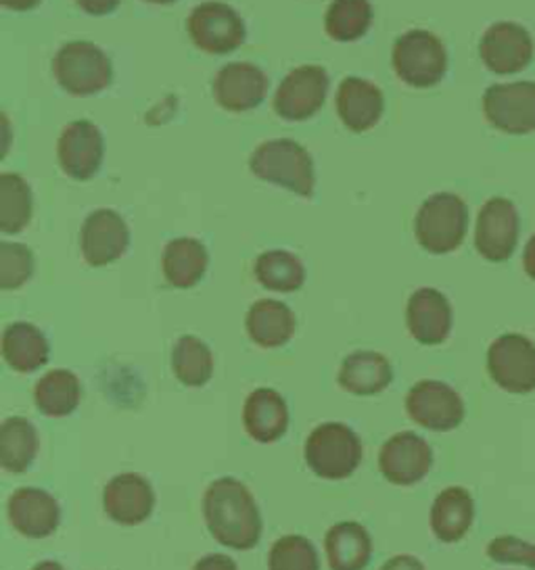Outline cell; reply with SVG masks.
<instances>
[{
  "label": "cell",
  "instance_id": "1",
  "mask_svg": "<svg viewBox=\"0 0 535 570\" xmlns=\"http://www.w3.org/2000/svg\"><path fill=\"white\" fill-rule=\"evenodd\" d=\"M203 519L217 543L245 552L260 543L262 514L250 489L233 476L217 479L203 495Z\"/></svg>",
  "mask_w": 535,
  "mask_h": 570
},
{
  "label": "cell",
  "instance_id": "2",
  "mask_svg": "<svg viewBox=\"0 0 535 570\" xmlns=\"http://www.w3.org/2000/svg\"><path fill=\"white\" fill-rule=\"evenodd\" d=\"M250 169L260 180L286 188L303 199L314 195V159L291 138L262 142L251 155Z\"/></svg>",
  "mask_w": 535,
  "mask_h": 570
},
{
  "label": "cell",
  "instance_id": "3",
  "mask_svg": "<svg viewBox=\"0 0 535 570\" xmlns=\"http://www.w3.org/2000/svg\"><path fill=\"white\" fill-rule=\"evenodd\" d=\"M305 462L310 470L327 481H343L362 462V441L343 422H324L305 441Z\"/></svg>",
  "mask_w": 535,
  "mask_h": 570
},
{
  "label": "cell",
  "instance_id": "4",
  "mask_svg": "<svg viewBox=\"0 0 535 570\" xmlns=\"http://www.w3.org/2000/svg\"><path fill=\"white\" fill-rule=\"evenodd\" d=\"M467 203L451 193L431 195L415 218L418 245L434 255L456 252L467 236Z\"/></svg>",
  "mask_w": 535,
  "mask_h": 570
},
{
  "label": "cell",
  "instance_id": "5",
  "mask_svg": "<svg viewBox=\"0 0 535 570\" xmlns=\"http://www.w3.org/2000/svg\"><path fill=\"white\" fill-rule=\"evenodd\" d=\"M391 63L403 85L434 88L448 71V52L444 42L431 32L410 30L396 40Z\"/></svg>",
  "mask_w": 535,
  "mask_h": 570
},
{
  "label": "cell",
  "instance_id": "6",
  "mask_svg": "<svg viewBox=\"0 0 535 570\" xmlns=\"http://www.w3.org/2000/svg\"><path fill=\"white\" fill-rule=\"evenodd\" d=\"M52 71L59 86L71 97H93L114 80V68L105 52L93 42H69L55 55Z\"/></svg>",
  "mask_w": 535,
  "mask_h": 570
},
{
  "label": "cell",
  "instance_id": "7",
  "mask_svg": "<svg viewBox=\"0 0 535 570\" xmlns=\"http://www.w3.org/2000/svg\"><path fill=\"white\" fill-rule=\"evenodd\" d=\"M186 30L193 45L200 51L210 55H228L236 51L239 47H243L247 36L241 16L231 4L217 0L197 4L188 16Z\"/></svg>",
  "mask_w": 535,
  "mask_h": 570
},
{
  "label": "cell",
  "instance_id": "8",
  "mask_svg": "<svg viewBox=\"0 0 535 570\" xmlns=\"http://www.w3.org/2000/svg\"><path fill=\"white\" fill-rule=\"evenodd\" d=\"M487 372L502 391L525 395L535 391V345L518 333L502 335L487 350Z\"/></svg>",
  "mask_w": 535,
  "mask_h": 570
},
{
  "label": "cell",
  "instance_id": "9",
  "mask_svg": "<svg viewBox=\"0 0 535 570\" xmlns=\"http://www.w3.org/2000/svg\"><path fill=\"white\" fill-rule=\"evenodd\" d=\"M406 412L422 429L448 433L463 424L465 402L456 389L441 381H418L406 395Z\"/></svg>",
  "mask_w": 535,
  "mask_h": 570
},
{
  "label": "cell",
  "instance_id": "10",
  "mask_svg": "<svg viewBox=\"0 0 535 570\" xmlns=\"http://www.w3.org/2000/svg\"><path fill=\"white\" fill-rule=\"evenodd\" d=\"M485 119L504 135L535 132V82L494 85L485 90Z\"/></svg>",
  "mask_w": 535,
  "mask_h": 570
},
{
  "label": "cell",
  "instance_id": "11",
  "mask_svg": "<svg viewBox=\"0 0 535 570\" xmlns=\"http://www.w3.org/2000/svg\"><path fill=\"white\" fill-rule=\"evenodd\" d=\"M329 95V73L320 66H301L284 78L274 95V111L286 121L314 118Z\"/></svg>",
  "mask_w": 535,
  "mask_h": 570
},
{
  "label": "cell",
  "instance_id": "12",
  "mask_svg": "<svg viewBox=\"0 0 535 570\" xmlns=\"http://www.w3.org/2000/svg\"><path fill=\"white\" fill-rule=\"evenodd\" d=\"M434 466V450L427 439L401 431L385 441L379 452V470L389 483L410 487L420 483Z\"/></svg>",
  "mask_w": 535,
  "mask_h": 570
},
{
  "label": "cell",
  "instance_id": "13",
  "mask_svg": "<svg viewBox=\"0 0 535 570\" xmlns=\"http://www.w3.org/2000/svg\"><path fill=\"white\" fill-rule=\"evenodd\" d=\"M518 243V214L515 203L494 197L485 203L475 226V249L492 262L510 259Z\"/></svg>",
  "mask_w": 535,
  "mask_h": 570
},
{
  "label": "cell",
  "instance_id": "14",
  "mask_svg": "<svg viewBox=\"0 0 535 570\" xmlns=\"http://www.w3.org/2000/svg\"><path fill=\"white\" fill-rule=\"evenodd\" d=\"M57 157L61 169L74 180L86 183L97 176L105 157V140L99 128L88 119L71 121L59 136Z\"/></svg>",
  "mask_w": 535,
  "mask_h": 570
},
{
  "label": "cell",
  "instance_id": "15",
  "mask_svg": "<svg viewBox=\"0 0 535 570\" xmlns=\"http://www.w3.org/2000/svg\"><path fill=\"white\" fill-rule=\"evenodd\" d=\"M479 55L485 68L494 73H518L534 59V40L523 26L513 21H498L487 28L479 45Z\"/></svg>",
  "mask_w": 535,
  "mask_h": 570
},
{
  "label": "cell",
  "instance_id": "16",
  "mask_svg": "<svg viewBox=\"0 0 535 570\" xmlns=\"http://www.w3.org/2000/svg\"><path fill=\"white\" fill-rule=\"evenodd\" d=\"M130 245V230L114 209H97L84 219L80 252L93 268H105L119 259Z\"/></svg>",
  "mask_w": 535,
  "mask_h": 570
},
{
  "label": "cell",
  "instance_id": "17",
  "mask_svg": "<svg viewBox=\"0 0 535 570\" xmlns=\"http://www.w3.org/2000/svg\"><path fill=\"white\" fill-rule=\"evenodd\" d=\"M270 80L264 69L239 61L220 69L214 78V99L231 114H245L260 107L266 99Z\"/></svg>",
  "mask_w": 535,
  "mask_h": 570
},
{
  "label": "cell",
  "instance_id": "18",
  "mask_svg": "<svg viewBox=\"0 0 535 570\" xmlns=\"http://www.w3.org/2000/svg\"><path fill=\"white\" fill-rule=\"evenodd\" d=\"M103 508L109 519L121 527H134L149 519L155 508V491L149 481L136 472L114 476L103 491Z\"/></svg>",
  "mask_w": 535,
  "mask_h": 570
},
{
  "label": "cell",
  "instance_id": "19",
  "mask_svg": "<svg viewBox=\"0 0 535 570\" xmlns=\"http://www.w3.org/2000/svg\"><path fill=\"white\" fill-rule=\"evenodd\" d=\"M451 322V305L441 291L425 286L410 295L406 324L420 345H441L450 336Z\"/></svg>",
  "mask_w": 535,
  "mask_h": 570
},
{
  "label": "cell",
  "instance_id": "20",
  "mask_svg": "<svg viewBox=\"0 0 535 570\" xmlns=\"http://www.w3.org/2000/svg\"><path fill=\"white\" fill-rule=\"evenodd\" d=\"M7 514L17 533L28 539H45L59 529L61 510L45 489L21 487L9 498Z\"/></svg>",
  "mask_w": 535,
  "mask_h": 570
},
{
  "label": "cell",
  "instance_id": "21",
  "mask_svg": "<svg viewBox=\"0 0 535 570\" xmlns=\"http://www.w3.org/2000/svg\"><path fill=\"white\" fill-rule=\"evenodd\" d=\"M337 114L343 126L362 135L372 130L385 114V97L381 88L364 78H346L337 90Z\"/></svg>",
  "mask_w": 535,
  "mask_h": 570
},
{
  "label": "cell",
  "instance_id": "22",
  "mask_svg": "<svg viewBox=\"0 0 535 570\" xmlns=\"http://www.w3.org/2000/svg\"><path fill=\"white\" fill-rule=\"evenodd\" d=\"M245 433L257 443H276L289 429V407L274 389H255L243 405Z\"/></svg>",
  "mask_w": 535,
  "mask_h": 570
},
{
  "label": "cell",
  "instance_id": "23",
  "mask_svg": "<svg viewBox=\"0 0 535 570\" xmlns=\"http://www.w3.org/2000/svg\"><path fill=\"white\" fill-rule=\"evenodd\" d=\"M339 386L351 395H377L391 385L393 368L383 353L360 350L343 360L339 374Z\"/></svg>",
  "mask_w": 535,
  "mask_h": 570
},
{
  "label": "cell",
  "instance_id": "24",
  "mask_svg": "<svg viewBox=\"0 0 535 570\" xmlns=\"http://www.w3.org/2000/svg\"><path fill=\"white\" fill-rule=\"evenodd\" d=\"M475 520V500L465 487L444 489L431 505V531L444 543H456L467 535Z\"/></svg>",
  "mask_w": 535,
  "mask_h": 570
},
{
  "label": "cell",
  "instance_id": "25",
  "mask_svg": "<svg viewBox=\"0 0 535 570\" xmlns=\"http://www.w3.org/2000/svg\"><path fill=\"white\" fill-rule=\"evenodd\" d=\"M295 314L289 305L276 299H260L253 303L245 318V328L251 341L264 350L283 347L295 335Z\"/></svg>",
  "mask_w": 535,
  "mask_h": 570
},
{
  "label": "cell",
  "instance_id": "26",
  "mask_svg": "<svg viewBox=\"0 0 535 570\" xmlns=\"http://www.w3.org/2000/svg\"><path fill=\"white\" fill-rule=\"evenodd\" d=\"M49 341L30 322H13L2 333V357L19 374H30L49 362Z\"/></svg>",
  "mask_w": 535,
  "mask_h": 570
},
{
  "label": "cell",
  "instance_id": "27",
  "mask_svg": "<svg viewBox=\"0 0 535 570\" xmlns=\"http://www.w3.org/2000/svg\"><path fill=\"white\" fill-rule=\"evenodd\" d=\"M324 550L331 570H364L372 558V541L360 522H339L327 531Z\"/></svg>",
  "mask_w": 535,
  "mask_h": 570
},
{
  "label": "cell",
  "instance_id": "28",
  "mask_svg": "<svg viewBox=\"0 0 535 570\" xmlns=\"http://www.w3.org/2000/svg\"><path fill=\"white\" fill-rule=\"evenodd\" d=\"M210 266V255L197 238L183 236L169 240L162 255V269L174 288H193L200 285Z\"/></svg>",
  "mask_w": 535,
  "mask_h": 570
},
{
  "label": "cell",
  "instance_id": "29",
  "mask_svg": "<svg viewBox=\"0 0 535 570\" xmlns=\"http://www.w3.org/2000/svg\"><path fill=\"white\" fill-rule=\"evenodd\" d=\"M82 400V386L71 370H50L33 386V403L49 419H66Z\"/></svg>",
  "mask_w": 535,
  "mask_h": 570
},
{
  "label": "cell",
  "instance_id": "30",
  "mask_svg": "<svg viewBox=\"0 0 535 570\" xmlns=\"http://www.w3.org/2000/svg\"><path fill=\"white\" fill-rule=\"evenodd\" d=\"M40 448L38 431L32 422L11 416L0 426V466L11 474H21L32 466Z\"/></svg>",
  "mask_w": 535,
  "mask_h": 570
},
{
  "label": "cell",
  "instance_id": "31",
  "mask_svg": "<svg viewBox=\"0 0 535 570\" xmlns=\"http://www.w3.org/2000/svg\"><path fill=\"white\" fill-rule=\"evenodd\" d=\"M253 272L260 285L276 293H295L305 283V268L300 257L281 249L262 253L255 259Z\"/></svg>",
  "mask_w": 535,
  "mask_h": 570
},
{
  "label": "cell",
  "instance_id": "32",
  "mask_svg": "<svg viewBox=\"0 0 535 570\" xmlns=\"http://www.w3.org/2000/svg\"><path fill=\"white\" fill-rule=\"evenodd\" d=\"M172 370L183 385H207L214 376L212 350L197 336H181L172 350Z\"/></svg>",
  "mask_w": 535,
  "mask_h": 570
},
{
  "label": "cell",
  "instance_id": "33",
  "mask_svg": "<svg viewBox=\"0 0 535 570\" xmlns=\"http://www.w3.org/2000/svg\"><path fill=\"white\" fill-rule=\"evenodd\" d=\"M374 11L368 0H333L324 16V30L337 42H353L367 35Z\"/></svg>",
  "mask_w": 535,
  "mask_h": 570
},
{
  "label": "cell",
  "instance_id": "34",
  "mask_svg": "<svg viewBox=\"0 0 535 570\" xmlns=\"http://www.w3.org/2000/svg\"><path fill=\"white\" fill-rule=\"evenodd\" d=\"M33 199L28 183L17 174L0 176V230L4 235L21 233L32 219Z\"/></svg>",
  "mask_w": 535,
  "mask_h": 570
},
{
  "label": "cell",
  "instance_id": "35",
  "mask_svg": "<svg viewBox=\"0 0 535 570\" xmlns=\"http://www.w3.org/2000/svg\"><path fill=\"white\" fill-rule=\"evenodd\" d=\"M268 570H320L317 548L305 537H281L270 548Z\"/></svg>",
  "mask_w": 535,
  "mask_h": 570
},
{
  "label": "cell",
  "instance_id": "36",
  "mask_svg": "<svg viewBox=\"0 0 535 570\" xmlns=\"http://www.w3.org/2000/svg\"><path fill=\"white\" fill-rule=\"evenodd\" d=\"M33 274V255L26 245H0V288L13 291L26 285Z\"/></svg>",
  "mask_w": 535,
  "mask_h": 570
},
{
  "label": "cell",
  "instance_id": "37",
  "mask_svg": "<svg viewBox=\"0 0 535 570\" xmlns=\"http://www.w3.org/2000/svg\"><path fill=\"white\" fill-rule=\"evenodd\" d=\"M487 558L500 564H521L535 570V546L513 535H502L487 543Z\"/></svg>",
  "mask_w": 535,
  "mask_h": 570
},
{
  "label": "cell",
  "instance_id": "38",
  "mask_svg": "<svg viewBox=\"0 0 535 570\" xmlns=\"http://www.w3.org/2000/svg\"><path fill=\"white\" fill-rule=\"evenodd\" d=\"M76 2L84 13H88L93 18H103V16L114 13L121 0H76Z\"/></svg>",
  "mask_w": 535,
  "mask_h": 570
},
{
  "label": "cell",
  "instance_id": "39",
  "mask_svg": "<svg viewBox=\"0 0 535 570\" xmlns=\"http://www.w3.org/2000/svg\"><path fill=\"white\" fill-rule=\"evenodd\" d=\"M193 570H239V567L233 558L224 553H207L193 567Z\"/></svg>",
  "mask_w": 535,
  "mask_h": 570
},
{
  "label": "cell",
  "instance_id": "40",
  "mask_svg": "<svg viewBox=\"0 0 535 570\" xmlns=\"http://www.w3.org/2000/svg\"><path fill=\"white\" fill-rule=\"evenodd\" d=\"M379 570H427L425 569V564L415 558V556H410V553H400V556H393V558H389L387 562H385L383 567Z\"/></svg>",
  "mask_w": 535,
  "mask_h": 570
},
{
  "label": "cell",
  "instance_id": "41",
  "mask_svg": "<svg viewBox=\"0 0 535 570\" xmlns=\"http://www.w3.org/2000/svg\"><path fill=\"white\" fill-rule=\"evenodd\" d=\"M523 269L532 281H535V235L527 240V247L523 252Z\"/></svg>",
  "mask_w": 535,
  "mask_h": 570
},
{
  "label": "cell",
  "instance_id": "42",
  "mask_svg": "<svg viewBox=\"0 0 535 570\" xmlns=\"http://www.w3.org/2000/svg\"><path fill=\"white\" fill-rule=\"evenodd\" d=\"M40 2H42V0H0V4H2L4 9H11V11H17V13L32 11Z\"/></svg>",
  "mask_w": 535,
  "mask_h": 570
},
{
  "label": "cell",
  "instance_id": "43",
  "mask_svg": "<svg viewBox=\"0 0 535 570\" xmlns=\"http://www.w3.org/2000/svg\"><path fill=\"white\" fill-rule=\"evenodd\" d=\"M32 570H66L59 562H55V560H47V562H40V564H36Z\"/></svg>",
  "mask_w": 535,
  "mask_h": 570
},
{
  "label": "cell",
  "instance_id": "44",
  "mask_svg": "<svg viewBox=\"0 0 535 570\" xmlns=\"http://www.w3.org/2000/svg\"><path fill=\"white\" fill-rule=\"evenodd\" d=\"M145 2H153V4H174L176 0H145Z\"/></svg>",
  "mask_w": 535,
  "mask_h": 570
}]
</instances>
